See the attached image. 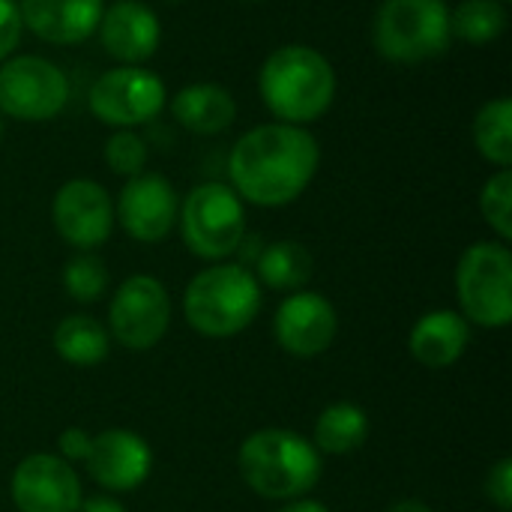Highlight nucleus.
<instances>
[{
	"mask_svg": "<svg viewBox=\"0 0 512 512\" xmlns=\"http://www.w3.org/2000/svg\"><path fill=\"white\" fill-rule=\"evenodd\" d=\"M165 84L144 66H114L102 72L87 96L93 117L114 129H132L150 123L165 108Z\"/></svg>",
	"mask_w": 512,
	"mask_h": 512,
	"instance_id": "nucleus-9",
	"label": "nucleus"
},
{
	"mask_svg": "<svg viewBox=\"0 0 512 512\" xmlns=\"http://www.w3.org/2000/svg\"><path fill=\"white\" fill-rule=\"evenodd\" d=\"M243 483L267 501H297L321 480V453L288 429H261L237 453Z\"/></svg>",
	"mask_w": 512,
	"mask_h": 512,
	"instance_id": "nucleus-3",
	"label": "nucleus"
},
{
	"mask_svg": "<svg viewBox=\"0 0 512 512\" xmlns=\"http://www.w3.org/2000/svg\"><path fill=\"white\" fill-rule=\"evenodd\" d=\"M69 102L66 72L39 54H18L0 63V114L18 123L54 120Z\"/></svg>",
	"mask_w": 512,
	"mask_h": 512,
	"instance_id": "nucleus-8",
	"label": "nucleus"
},
{
	"mask_svg": "<svg viewBox=\"0 0 512 512\" xmlns=\"http://www.w3.org/2000/svg\"><path fill=\"white\" fill-rule=\"evenodd\" d=\"M78 512H126V510H123V504H120V501H114V498H108V495H93V498L81 501Z\"/></svg>",
	"mask_w": 512,
	"mask_h": 512,
	"instance_id": "nucleus-31",
	"label": "nucleus"
},
{
	"mask_svg": "<svg viewBox=\"0 0 512 512\" xmlns=\"http://www.w3.org/2000/svg\"><path fill=\"white\" fill-rule=\"evenodd\" d=\"M390 512H435L429 504H423V501H417V498H405V501H399V504H393Z\"/></svg>",
	"mask_w": 512,
	"mask_h": 512,
	"instance_id": "nucleus-33",
	"label": "nucleus"
},
{
	"mask_svg": "<svg viewBox=\"0 0 512 512\" xmlns=\"http://www.w3.org/2000/svg\"><path fill=\"white\" fill-rule=\"evenodd\" d=\"M372 42L393 63H423L444 54L453 42L447 0H381Z\"/></svg>",
	"mask_w": 512,
	"mask_h": 512,
	"instance_id": "nucleus-5",
	"label": "nucleus"
},
{
	"mask_svg": "<svg viewBox=\"0 0 512 512\" xmlns=\"http://www.w3.org/2000/svg\"><path fill=\"white\" fill-rule=\"evenodd\" d=\"M9 492L18 512H78L81 507L75 468L51 453L24 456L12 474Z\"/></svg>",
	"mask_w": 512,
	"mask_h": 512,
	"instance_id": "nucleus-13",
	"label": "nucleus"
},
{
	"mask_svg": "<svg viewBox=\"0 0 512 512\" xmlns=\"http://www.w3.org/2000/svg\"><path fill=\"white\" fill-rule=\"evenodd\" d=\"M468 342L471 324L462 318V312L435 309L411 327L408 351L426 369H447L459 363V357L468 351Z\"/></svg>",
	"mask_w": 512,
	"mask_h": 512,
	"instance_id": "nucleus-18",
	"label": "nucleus"
},
{
	"mask_svg": "<svg viewBox=\"0 0 512 512\" xmlns=\"http://www.w3.org/2000/svg\"><path fill=\"white\" fill-rule=\"evenodd\" d=\"M258 90L279 123L309 126L321 120L336 99V69L312 45H279L261 63Z\"/></svg>",
	"mask_w": 512,
	"mask_h": 512,
	"instance_id": "nucleus-2",
	"label": "nucleus"
},
{
	"mask_svg": "<svg viewBox=\"0 0 512 512\" xmlns=\"http://www.w3.org/2000/svg\"><path fill=\"white\" fill-rule=\"evenodd\" d=\"M54 351L66 363L90 369V366H99L108 357L111 336H108V330L96 318H90V315H69L54 330Z\"/></svg>",
	"mask_w": 512,
	"mask_h": 512,
	"instance_id": "nucleus-21",
	"label": "nucleus"
},
{
	"mask_svg": "<svg viewBox=\"0 0 512 512\" xmlns=\"http://www.w3.org/2000/svg\"><path fill=\"white\" fill-rule=\"evenodd\" d=\"M279 512H330L321 501H309V498H297V501H288Z\"/></svg>",
	"mask_w": 512,
	"mask_h": 512,
	"instance_id": "nucleus-32",
	"label": "nucleus"
},
{
	"mask_svg": "<svg viewBox=\"0 0 512 512\" xmlns=\"http://www.w3.org/2000/svg\"><path fill=\"white\" fill-rule=\"evenodd\" d=\"M96 33L102 48L120 60V66H141L156 54L162 24L159 15L141 0H117L102 12Z\"/></svg>",
	"mask_w": 512,
	"mask_h": 512,
	"instance_id": "nucleus-16",
	"label": "nucleus"
},
{
	"mask_svg": "<svg viewBox=\"0 0 512 512\" xmlns=\"http://www.w3.org/2000/svg\"><path fill=\"white\" fill-rule=\"evenodd\" d=\"M507 30V6L501 0H462L450 9V33L468 45H489Z\"/></svg>",
	"mask_w": 512,
	"mask_h": 512,
	"instance_id": "nucleus-24",
	"label": "nucleus"
},
{
	"mask_svg": "<svg viewBox=\"0 0 512 512\" xmlns=\"http://www.w3.org/2000/svg\"><path fill=\"white\" fill-rule=\"evenodd\" d=\"M177 213L180 198L168 177L147 171L126 180L114 207V219L138 243H162L174 231Z\"/></svg>",
	"mask_w": 512,
	"mask_h": 512,
	"instance_id": "nucleus-12",
	"label": "nucleus"
},
{
	"mask_svg": "<svg viewBox=\"0 0 512 512\" xmlns=\"http://www.w3.org/2000/svg\"><path fill=\"white\" fill-rule=\"evenodd\" d=\"M90 477L108 492H135L153 468V453L147 441L129 429H108L90 438L87 453Z\"/></svg>",
	"mask_w": 512,
	"mask_h": 512,
	"instance_id": "nucleus-15",
	"label": "nucleus"
},
{
	"mask_svg": "<svg viewBox=\"0 0 512 512\" xmlns=\"http://www.w3.org/2000/svg\"><path fill=\"white\" fill-rule=\"evenodd\" d=\"M462 318L477 327L504 330L512 321V252L507 243L480 240L465 249L456 267Z\"/></svg>",
	"mask_w": 512,
	"mask_h": 512,
	"instance_id": "nucleus-6",
	"label": "nucleus"
},
{
	"mask_svg": "<svg viewBox=\"0 0 512 512\" xmlns=\"http://www.w3.org/2000/svg\"><path fill=\"white\" fill-rule=\"evenodd\" d=\"M21 24L51 45H78L90 39L105 12V0H21Z\"/></svg>",
	"mask_w": 512,
	"mask_h": 512,
	"instance_id": "nucleus-17",
	"label": "nucleus"
},
{
	"mask_svg": "<svg viewBox=\"0 0 512 512\" xmlns=\"http://www.w3.org/2000/svg\"><path fill=\"white\" fill-rule=\"evenodd\" d=\"M339 330V318L333 303L315 291H294L282 300L273 318L276 342L294 357H318L324 354Z\"/></svg>",
	"mask_w": 512,
	"mask_h": 512,
	"instance_id": "nucleus-14",
	"label": "nucleus"
},
{
	"mask_svg": "<svg viewBox=\"0 0 512 512\" xmlns=\"http://www.w3.org/2000/svg\"><path fill=\"white\" fill-rule=\"evenodd\" d=\"M24 33L21 24V12L15 0H0V63L12 57V51L18 48Z\"/></svg>",
	"mask_w": 512,
	"mask_h": 512,
	"instance_id": "nucleus-29",
	"label": "nucleus"
},
{
	"mask_svg": "<svg viewBox=\"0 0 512 512\" xmlns=\"http://www.w3.org/2000/svg\"><path fill=\"white\" fill-rule=\"evenodd\" d=\"M63 288L75 303H96L108 288V267L93 252H78L63 267Z\"/></svg>",
	"mask_w": 512,
	"mask_h": 512,
	"instance_id": "nucleus-25",
	"label": "nucleus"
},
{
	"mask_svg": "<svg viewBox=\"0 0 512 512\" xmlns=\"http://www.w3.org/2000/svg\"><path fill=\"white\" fill-rule=\"evenodd\" d=\"M315 261L297 240H276L258 255V279L273 291H300L312 279Z\"/></svg>",
	"mask_w": 512,
	"mask_h": 512,
	"instance_id": "nucleus-22",
	"label": "nucleus"
},
{
	"mask_svg": "<svg viewBox=\"0 0 512 512\" xmlns=\"http://www.w3.org/2000/svg\"><path fill=\"white\" fill-rule=\"evenodd\" d=\"M480 213L492 225V231L507 243L512 237V174L510 168H501L495 177L486 180L480 192Z\"/></svg>",
	"mask_w": 512,
	"mask_h": 512,
	"instance_id": "nucleus-26",
	"label": "nucleus"
},
{
	"mask_svg": "<svg viewBox=\"0 0 512 512\" xmlns=\"http://www.w3.org/2000/svg\"><path fill=\"white\" fill-rule=\"evenodd\" d=\"M3 129H6V123H3V114H0V141H3Z\"/></svg>",
	"mask_w": 512,
	"mask_h": 512,
	"instance_id": "nucleus-34",
	"label": "nucleus"
},
{
	"mask_svg": "<svg viewBox=\"0 0 512 512\" xmlns=\"http://www.w3.org/2000/svg\"><path fill=\"white\" fill-rule=\"evenodd\" d=\"M174 120L195 135H219L237 120V102L228 87L213 81H195L177 90L171 99Z\"/></svg>",
	"mask_w": 512,
	"mask_h": 512,
	"instance_id": "nucleus-19",
	"label": "nucleus"
},
{
	"mask_svg": "<svg viewBox=\"0 0 512 512\" xmlns=\"http://www.w3.org/2000/svg\"><path fill=\"white\" fill-rule=\"evenodd\" d=\"M321 147L306 126L261 123L240 135L228 156L231 189L255 207H285L315 180Z\"/></svg>",
	"mask_w": 512,
	"mask_h": 512,
	"instance_id": "nucleus-1",
	"label": "nucleus"
},
{
	"mask_svg": "<svg viewBox=\"0 0 512 512\" xmlns=\"http://www.w3.org/2000/svg\"><path fill=\"white\" fill-rule=\"evenodd\" d=\"M474 144L480 156L498 168L512 165V102L507 96L489 99L474 117Z\"/></svg>",
	"mask_w": 512,
	"mask_h": 512,
	"instance_id": "nucleus-23",
	"label": "nucleus"
},
{
	"mask_svg": "<svg viewBox=\"0 0 512 512\" xmlns=\"http://www.w3.org/2000/svg\"><path fill=\"white\" fill-rule=\"evenodd\" d=\"M366 438H369V417L354 402H336V405L324 408L315 423V432H312L315 450L327 453V456L354 453L366 444Z\"/></svg>",
	"mask_w": 512,
	"mask_h": 512,
	"instance_id": "nucleus-20",
	"label": "nucleus"
},
{
	"mask_svg": "<svg viewBox=\"0 0 512 512\" xmlns=\"http://www.w3.org/2000/svg\"><path fill=\"white\" fill-rule=\"evenodd\" d=\"M90 438L84 429L72 426V429H63L60 438H57V450H60V459L63 462H84L87 453H90Z\"/></svg>",
	"mask_w": 512,
	"mask_h": 512,
	"instance_id": "nucleus-30",
	"label": "nucleus"
},
{
	"mask_svg": "<svg viewBox=\"0 0 512 512\" xmlns=\"http://www.w3.org/2000/svg\"><path fill=\"white\" fill-rule=\"evenodd\" d=\"M261 312V285L243 264L216 261L201 270L183 294L189 327L210 339L243 333Z\"/></svg>",
	"mask_w": 512,
	"mask_h": 512,
	"instance_id": "nucleus-4",
	"label": "nucleus"
},
{
	"mask_svg": "<svg viewBox=\"0 0 512 512\" xmlns=\"http://www.w3.org/2000/svg\"><path fill=\"white\" fill-rule=\"evenodd\" d=\"M186 249L204 261H225L246 240V210L240 195L225 183L195 186L177 213Z\"/></svg>",
	"mask_w": 512,
	"mask_h": 512,
	"instance_id": "nucleus-7",
	"label": "nucleus"
},
{
	"mask_svg": "<svg viewBox=\"0 0 512 512\" xmlns=\"http://www.w3.org/2000/svg\"><path fill=\"white\" fill-rule=\"evenodd\" d=\"M105 162L114 174L120 177H138L147 168V144L138 132L132 129H117L108 141H105Z\"/></svg>",
	"mask_w": 512,
	"mask_h": 512,
	"instance_id": "nucleus-27",
	"label": "nucleus"
},
{
	"mask_svg": "<svg viewBox=\"0 0 512 512\" xmlns=\"http://www.w3.org/2000/svg\"><path fill=\"white\" fill-rule=\"evenodd\" d=\"M171 324V297L153 276H129L108 306L111 336L129 351H150Z\"/></svg>",
	"mask_w": 512,
	"mask_h": 512,
	"instance_id": "nucleus-10",
	"label": "nucleus"
},
{
	"mask_svg": "<svg viewBox=\"0 0 512 512\" xmlns=\"http://www.w3.org/2000/svg\"><path fill=\"white\" fill-rule=\"evenodd\" d=\"M486 495L501 512L512 510V459L504 456L495 462V468L486 477Z\"/></svg>",
	"mask_w": 512,
	"mask_h": 512,
	"instance_id": "nucleus-28",
	"label": "nucleus"
},
{
	"mask_svg": "<svg viewBox=\"0 0 512 512\" xmlns=\"http://www.w3.org/2000/svg\"><path fill=\"white\" fill-rule=\"evenodd\" d=\"M240 3H264V0H240Z\"/></svg>",
	"mask_w": 512,
	"mask_h": 512,
	"instance_id": "nucleus-35",
	"label": "nucleus"
},
{
	"mask_svg": "<svg viewBox=\"0 0 512 512\" xmlns=\"http://www.w3.org/2000/svg\"><path fill=\"white\" fill-rule=\"evenodd\" d=\"M501 3H510V0H501Z\"/></svg>",
	"mask_w": 512,
	"mask_h": 512,
	"instance_id": "nucleus-36",
	"label": "nucleus"
},
{
	"mask_svg": "<svg viewBox=\"0 0 512 512\" xmlns=\"http://www.w3.org/2000/svg\"><path fill=\"white\" fill-rule=\"evenodd\" d=\"M51 222L69 246L90 252L102 246L114 231L111 195L96 180H66L51 201Z\"/></svg>",
	"mask_w": 512,
	"mask_h": 512,
	"instance_id": "nucleus-11",
	"label": "nucleus"
}]
</instances>
